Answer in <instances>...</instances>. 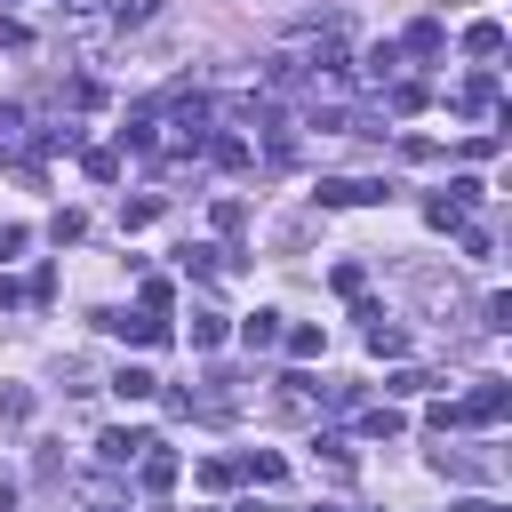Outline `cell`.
<instances>
[{"label": "cell", "instance_id": "6da1fadb", "mask_svg": "<svg viewBox=\"0 0 512 512\" xmlns=\"http://www.w3.org/2000/svg\"><path fill=\"white\" fill-rule=\"evenodd\" d=\"M504 408H512V392H504V376H480V384H472V392L456 400V416H464V424H496Z\"/></svg>", "mask_w": 512, "mask_h": 512}, {"label": "cell", "instance_id": "7a4b0ae2", "mask_svg": "<svg viewBox=\"0 0 512 512\" xmlns=\"http://www.w3.org/2000/svg\"><path fill=\"white\" fill-rule=\"evenodd\" d=\"M368 200H384L376 176H320V208H368Z\"/></svg>", "mask_w": 512, "mask_h": 512}, {"label": "cell", "instance_id": "3957f363", "mask_svg": "<svg viewBox=\"0 0 512 512\" xmlns=\"http://www.w3.org/2000/svg\"><path fill=\"white\" fill-rule=\"evenodd\" d=\"M96 328H112V336H128V344H160V336H168L160 312H96Z\"/></svg>", "mask_w": 512, "mask_h": 512}, {"label": "cell", "instance_id": "277c9868", "mask_svg": "<svg viewBox=\"0 0 512 512\" xmlns=\"http://www.w3.org/2000/svg\"><path fill=\"white\" fill-rule=\"evenodd\" d=\"M144 448H152V432H136V424H112V432L96 440V456H104V464H136Z\"/></svg>", "mask_w": 512, "mask_h": 512}, {"label": "cell", "instance_id": "5b68a950", "mask_svg": "<svg viewBox=\"0 0 512 512\" xmlns=\"http://www.w3.org/2000/svg\"><path fill=\"white\" fill-rule=\"evenodd\" d=\"M136 480H144V488H152V496H160V488H168V480H176V448H160V440H152V448H144V456H136Z\"/></svg>", "mask_w": 512, "mask_h": 512}, {"label": "cell", "instance_id": "8992f818", "mask_svg": "<svg viewBox=\"0 0 512 512\" xmlns=\"http://www.w3.org/2000/svg\"><path fill=\"white\" fill-rule=\"evenodd\" d=\"M240 344H248V352H272V344H280V312H248V320H240Z\"/></svg>", "mask_w": 512, "mask_h": 512}, {"label": "cell", "instance_id": "52a82bcc", "mask_svg": "<svg viewBox=\"0 0 512 512\" xmlns=\"http://www.w3.org/2000/svg\"><path fill=\"white\" fill-rule=\"evenodd\" d=\"M240 472H248L256 488H280V480H288V464H280L272 448H248V456H240Z\"/></svg>", "mask_w": 512, "mask_h": 512}, {"label": "cell", "instance_id": "ba28073f", "mask_svg": "<svg viewBox=\"0 0 512 512\" xmlns=\"http://www.w3.org/2000/svg\"><path fill=\"white\" fill-rule=\"evenodd\" d=\"M464 48H472V56H504V24H496V16L464 24Z\"/></svg>", "mask_w": 512, "mask_h": 512}, {"label": "cell", "instance_id": "9c48e42d", "mask_svg": "<svg viewBox=\"0 0 512 512\" xmlns=\"http://www.w3.org/2000/svg\"><path fill=\"white\" fill-rule=\"evenodd\" d=\"M456 112H496V80H488V72H472V80L456 88Z\"/></svg>", "mask_w": 512, "mask_h": 512}, {"label": "cell", "instance_id": "30bf717a", "mask_svg": "<svg viewBox=\"0 0 512 512\" xmlns=\"http://www.w3.org/2000/svg\"><path fill=\"white\" fill-rule=\"evenodd\" d=\"M400 48H408V56H440V24H432V16H416V24L400 32Z\"/></svg>", "mask_w": 512, "mask_h": 512}, {"label": "cell", "instance_id": "8fae6325", "mask_svg": "<svg viewBox=\"0 0 512 512\" xmlns=\"http://www.w3.org/2000/svg\"><path fill=\"white\" fill-rule=\"evenodd\" d=\"M112 392H120V400H152V392H160V376H152V368H120V376H112Z\"/></svg>", "mask_w": 512, "mask_h": 512}, {"label": "cell", "instance_id": "7c38bea8", "mask_svg": "<svg viewBox=\"0 0 512 512\" xmlns=\"http://www.w3.org/2000/svg\"><path fill=\"white\" fill-rule=\"evenodd\" d=\"M208 160L216 168H248V136H208Z\"/></svg>", "mask_w": 512, "mask_h": 512}, {"label": "cell", "instance_id": "4fadbf2b", "mask_svg": "<svg viewBox=\"0 0 512 512\" xmlns=\"http://www.w3.org/2000/svg\"><path fill=\"white\" fill-rule=\"evenodd\" d=\"M32 416V392L24 384H0V424H24Z\"/></svg>", "mask_w": 512, "mask_h": 512}, {"label": "cell", "instance_id": "5bb4252c", "mask_svg": "<svg viewBox=\"0 0 512 512\" xmlns=\"http://www.w3.org/2000/svg\"><path fill=\"white\" fill-rule=\"evenodd\" d=\"M424 224H440V232H456V224H464V208H456V200L440 192V200H424Z\"/></svg>", "mask_w": 512, "mask_h": 512}, {"label": "cell", "instance_id": "9a60e30c", "mask_svg": "<svg viewBox=\"0 0 512 512\" xmlns=\"http://www.w3.org/2000/svg\"><path fill=\"white\" fill-rule=\"evenodd\" d=\"M192 344L216 352V344H224V320H216V312H192Z\"/></svg>", "mask_w": 512, "mask_h": 512}, {"label": "cell", "instance_id": "2e32d148", "mask_svg": "<svg viewBox=\"0 0 512 512\" xmlns=\"http://www.w3.org/2000/svg\"><path fill=\"white\" fill-rule=\"evenodd\" d=\"M152 216H160V200H152V192H144V200H128V208H120V224H128V232H136V224H152Z\"/></svg>", "mask_w": 512, "mask_h": 512}, {"label": "cell", "instance_id": "e0dca14e", "mask_svg": "<svg viewBox=\"0 0 512 512\" xmlns=\"http://www.w3.org/2000/svg\"><path fill=\"white\" fill-rule=\"evenodd\" d=\"M280 336H288V352H296V360H312V352H320V328H280Z\"/></svg>", "mask_w": 512, "mask_h": 512}, {"label": "cell", "instance_id": "ac0fdd59", "mask_svg": "<svg viewBox=\"0 0 512 512\" xmlns=\"http://www.w3.org/2000/svg\"><path fill=\"white\" fill-rule=\"evenodd\" d=\"M424 384H432L424 368H400V376H384V392H400V400H408V392H424Z\"/></svg>", "mask_w": 512, "mask_h": 512}, {"label": "cell", "instance_id": "d6986e66", "mask_svg": "<svg viewBox=\"0 0 512 512\" xmlns=\"http://www.w3.org/2000/svg\"><path fill=\"white\" fill-rule=\"evenodd\" d=\"M360 432H376V440H392V432H400V416H392V408H368V416H360Z\"/></svg>", "mask_w": 512, "mask_h": 512}, {"label": "cell", "instance_id": "ffe728a7", "mask_svg": "<svg viewBox=\"0 0 512 512\" xmlns=\"http://www.w3.org/2000/svg\"><path fill=\"white\" fill-rule=\"evenodd\" d=\"M16 120H24V112H16V104H0V136H16Z\"/></svg>", "mask_w": 512, "mask_h": 512}, {"label": "cell", "instance_id": "44dd1931", "mask_svg": "<svg viewBox=\"0 0 512 512\" xmlns=\"http://www.w3.org/2000/svg\"><path fill=\"white\" fill-rule=\"evenodd\" d=\"M456 512H504V504H488V496H472V504H456Z\"/></svg>", "mask_w": 512, "mask_h": 512}, {"label": "cell", "instance_id": "7402d4cb", "mask_svg": "<svg viewBox=\"0 0 512 512\" xmlns=\"http://www.w3.org/2000/svg\"><path fill=\"white\" fill-rule=\"evenodd\" d=\"M232 512H256V504H232Z\"/></svg>", "mask_w": 512, "mask_h": 512}]
</instances>
